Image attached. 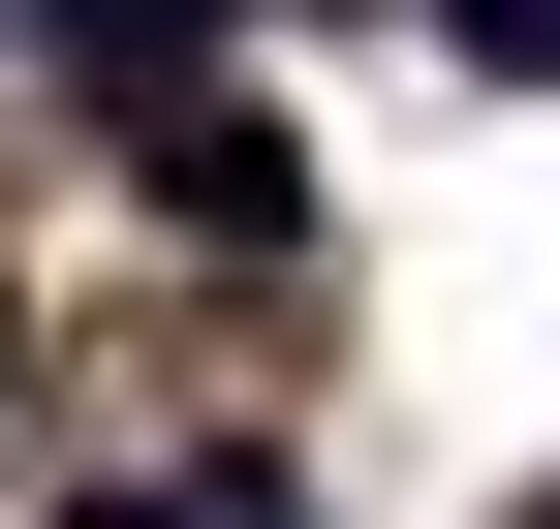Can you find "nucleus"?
Wrapping results in <instances>:
<instances>
[{
    "label": "nucleus",
    "instance_id": "obj_1",
    "mask_svg": "<svg viewBox=\"0 0 560 529\" xmlns=\"http://www.w3.org/2000/svg\"><path fill=\"white\" fill-rule=\"evenodd\" d=\"M125 187H156L187 249H312V156H280V94H125Z\"/></svg>",
    "mask_w": 560,
    "mask_h": 529
},
{
    "label": "nucleus",
    "instance_id": "obj_2",
    "mask_svg": "<svg viewBox=\"0 0 560 529\" xmlns=\"http://www.w3.org/2000/svg\"><path fill=\"white\" fill-rule=\"evenodd\" d=\"M187 32H219V0H32V62H62L94 125H125V94H187Z\"/></svg>",
    "mask_w": 560,
    "mask_h": 529
},
{
    "label": "nucleus",
    "instance_id": "obj_3",
    "mask_svg": "<svg viewBox=\"0 0 560 529\" xmlns=\"http://www.w3.org/2000/svg\"><path fill=\"white\" fill-rule=\"evenodd\" d=\"M436 32H467V62H499V94H560V0H436Z\"/></svg>",
    "mask_w": 560,
    "mask_h": 529
},
{
    "label": "nucleus",
    "instance_id": "obj_4",
    "mask_svg": "<svg viewBox=\"0 0 560 529\" xmlns=\"http://www.w3.org/2000/svg\"><path fill=\"white\" fill-rule=\"evenodd\" d=\"M187 529H312V498H280V468H187Z\"/></svg>",
    "mask_w": 560,
    "mask_h": 529
},
{
    "label": "nucleus",
    "instance_id": "obj_5",
    "mask_svg": "<svg viewBox=\"0 0 560 529\" xmlns=\"http://www.w3.org/2000/svg\"><path fill=\"white\" fill-rule=\"evenodd\" d=\"M62 529H187V498H62Z\"/></svg>",
    "mask_w": 560,
    "mask_h": 529
},
{
    "label": "nucleus",
    "instance_id": "obj_6",
    "mask_svg": "<svg viewBox=\"0 0 560 529\" xmlns=\"http://www.w3.org/2000/svg\"><path fill=\"white\" fill-rule=\"evenodd\" d=\"M0 374H32V311H0Z\"/></svg>",
    "mask_w": 560,
    "mask_h": 529
}]
</instances>
